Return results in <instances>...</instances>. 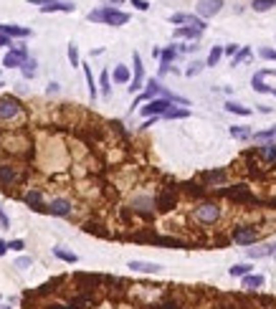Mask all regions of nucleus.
I'll return each instance as SVG.
<instances>
[{
    "mask_svg": "<svg viewBox=\"0 0 276 309\" xmlns=\"http://www.w3.org/2000/svg\"><path fill=\"white\" fill-rule=\"evenodd\" d=\"M20 114H23L20 99L13 96V94H3V96H0V124H3V122H13V119H18Z\"/></svg>",
    "mask_w": 276,
    "mask_h": 309,
    "instance_id": "f257e3e1",
    "label": "nucleus"
},
{
    "mask_svg": "<svg viewBox=\"0 0 276 309\" xmlns=\"http://www.w3.org/2000/svg\"><path fill=\"white\" fill-rule=\"evenodd\" d=\"M218 218H220V208H218L215 203H200V205L193 211V221L200 223V226H213Z\"/></svg>",
    "mask_w": 276,
    "mask_h": 309,
    "instance_id": "f03ea898",
    "label": "nucleus"
},
{
    "mask_svg": "<svg viewBox=\"0 0 276 309\" xmlns=\"http://www.w3.org/2000/svg\"><path fill=\"white\" fill-rule=\"evenodd\" d=\"M23 180V170L18 165H10V162H0V190L5 188H15L18 183Z\"/></svg>",
    "mask_w": 276,
    "mask_h": 309,
    "instance_id": "7ed1b4c3",
    "label": "nucleus"
},
{
    "mask_svg": "<svg viewBox=\"0 0 276 309\" xmlns=\"http://www.w3.org/2000/svg\"><path fill=\"white\" fill-rule=\"evenodd\" d=\"M99 10H102V23H107V25L119 28V25L130 23V15L124 10H117L114 5H107V8H99Z\"/></svg>",
    "mask_w": 276,
    "mask_h": 309,
    "instance_id": "20e7f679",
    "label": "nucleus"
},
{
    "mask_svg": "<svg viewBox=\"0 0 276 309\" xmlns=\"http://www.w3.org/2000/svg\"><path fill=\"white\" fill-rule=\"evenodd\" d=\"M170 107H172V101L165 99V96H160V99H149L139 112H142V117H162Z\"/></svg>",
    "mask_w": 276,
    "mask_h": 309,
    "instance_id": "39448f33",
    "label": "nucleus"
},
{
    "mask_svg": "<svg viewBox=\"0 0 276 309\" xmlns=\"http://www.w3.org/2000/svg\"><path fill=\"white\" fill-rule=\"evenodd\" d=\"M46 213L48 216H56V218H69L71 213H73V205H71L69 198H54L46 205Z\"/></svg>",
    "mask_w": 276,
    "mask_h": 309,
    "instance_id": "423d86ee",
    "label": "nucleus"
},
{
    "mask_svg": "<svg viewBox=\"0 0 276 309\" xmlns=\"http://www.w3.org/2000/svg\"><path fill=\"white\" fill-rule=\"evenodd\" d=\"M28 59V51L26 46H18V48H10L5 56H3V66L5 69H20V64Z\"/></svg>",
    "mask_w": 276,
    "mask_h": 309,
    "instance_id": "0eeeda50",
    "label": "nucleus"
},
{
    "mask_svg": "<svg viewBox=\"0 0 276 309\" xmlns=\"http://www.w3.org/2000/svg\"><path fill=\"white\" fill-rule=\"evenodd\" d=\"M170 23L172 25H190V28H198V31H206V20L203 18H198V15H190V13H175V15H170Z\"/></svg>",
    "mask_w": 276,
    "mask_h": 309,
    "instance_id": "6e6552de",
    "label": "nucleus"
},
{
    "mask_svg": "<svg viewBox=\"0 0 276 309\" xmlns=\"http://www.w3.org/2000/svg\"><path fill=\"white\" fill-rule=\"evenodd\" d=\"M259 238H261V233L254 231L251 226H241V228H236V231H233V241H236V243H241V246H254Z\"/></svg>",
    "mask_w": 276,
    "mask_h": 309,
    "instance_id": "1a4fd4ad",
    "label": "nucleus"
},
{
    "mask_svg": "<svg viewBox=\"0 0 276 309\" xmlns=\"http://www.w3.org/2000/svg\"><path fill=\"white\" fill-rule=\"evenodd\" d=\"M220 8H223V0H198V5H195V10H198V18H213V15H218L220 13Z\"/></svg>",
    "mask_w": 276,
    "mask_h": 309,
    "instance_id": "9d476101",
    "label": "nucleus"
},
{
    "mask_svg": "<svg viewBox=\"0 0 276 309\" xmlns=\"http://www.w3.org/2000/svg\"><path fill=\"white\" fill-rule=\"evenodd\" d=\"M175 190L172 188H162L160 190V195H157V200H155V205H157V211H162V213H167V211H172L175 208Z\"/></svg>",
    "mask_w": 276,
    "mask_h": 309,
    "instance_id": "9b49d317",
    "label": "nucleus"
},
{
    "mask_svg": "<svg viewBox=\"0 0 276 309\" xmlns=\"http://www.w3.org/2000/svg\"><path fill=\"white\" fill-rule=\"evenodd\" d=\"M23 200L36 211V213H46V203H43V193L38 188H31L28 193H23Z\"/></svg>",
    "mask_w": 276,
    "mask_h": 309,
    "instance_id": "f8f14e48",
    "label": "nucleus"
},
{
    "mask_svg": "<svg viewBox=\"0 0 276 309\" xmlns=\"http://www.w3.org/2000/svg\"><path fill=\"white\" fill-rule=\"evenodd\" d=\"M132 66H135V76H132V86H130V91H132V94H137L139 89H142V81H144V66H142V56H139V54L132 56Z\"/></svg>",
    "mask_w": 276,
    "mask_h": 309,
    "instance_id": "ddd939ff",
    "label": "nucleus"
},
{
    "mask_svg": "<svg viewBox=\"0 0 276 309\" xmlns=\"http://www.w3.org/2000/svg\"><path fill=\"white\" fill-rule=\"evenodd\" d=\"M0 33H3V36H8V38H28V36H33V31H31V28L13 25V23H3V25H0Z\"/></svg>",
    "mask_w": 276,
    "mask_h": 309,
    "instance_id": "4468645a",
    "label": "nucleus"
},
{
    "mask_svg": "<svg viewBox=\"0 0 276 309\" xmlns=\"http://www.w3.org/2000/svg\"><path fill=\"white\" fill-rule=\"evenodd\" d=\"M127 269H132L137 274H157V271H162V266L155 264V261H130Z\"/></svg>",
    "mask_w": 276,
    "mask_h": 309,
    "instance_id": "2eb2a0df",
    "label": "nucleus"
},
{
    "mask_svg": "<svg viewBox=\"0 0 276 309\" xmlns=\"http://www.w3.org/2000/svg\"><path fill=\"white\" fill-rule=\"evenodd\" d=\"M200 36H203V31L190 28V25H180V28H175V38H190V43H193V41H198Z\"/></svg>",
    "mask_w": 276,
    "mask_h": 309,
    "instance_id": "dca6fc26",
    "label": "nucleus"
},
{
    "mask_svg": "<svg viewBox=\"0 0 276 309\" xmlns=\"http://www.w3.org/2000/svg\"><path fill=\"white\" fill-rule=\"evenodd\" d=\"M41 13H73V5L66 0H59V3H51V5H43Z\"/></svg>",
    "mask_w": 276,
    "mask_h": 309,
    "instance_id": "f3484780",
    "label": "nucleus"
},
{
    "mask_svg": "<svg viewBox=\"0 0 276 309\" xmlns=\"http://www.w3.org/2000/svg\"><path fill=\"white\" fill-rule=\"evenodd\" d=\"M264 287V276L261 274H246L243 276V289L254 292V289H261Z\"/></svg>",
    "mask_w": 276,
    "mask_h": 309,
    "instance_id": "a211bd4d",
    "label": "nucleus"
},
{
    "mask_svg": "<svg viewBox=\"0 0 276 309\" xmlns=\"http://www.w3.org/2000/svg\"><path fill=\"white\" fill-rule=\"evenodd\" d=\"M251 86H254V91H259V94H271V91H274L271 86H266V84H264V71L254 74V79H251Z\"/></svg>",
    "mask_w": 276,
    "mask_h": 309,
    "instance_id": "6ab92c4d",
    "label": "nucleus"
},
{
    "mask_svg": "<svg viewBox=\"0 0 276 309\" xmlns=\"http://www.w3.org/2000/svg\"><path fill=\"white\" fill-rule=\"evenodd\" d=\"M185 117H190V109H185V107H170L162 114V119H185Z\"/></svg>",
    "mask_w": 276,
    "mask_h": 309,
    "instance_id": "aec40b11",
    "label": "nucleus"
},
{
    "mask_svg": "<svg viewBox=\"0 0 276 309\" xmlns=\"http://www.w3.org/2000/svg\"><path fill=\"white\" fill-rule=\"evenodd\" d=\"M54 256L61 259V261H66V264H76V261H79V256H76L73 251H69V248H64V246H56V248H54Z\"/></svg>",
    "mask_w": 276,
    "mask_h": 309,
    "instance_id": "412c9836",
    "label": "nucleus"
},
{
    "mask_svg": "<svg viewBox=\"0 0 276 309\" xmlns=\"http://www.w3.org/2000/svg\"><path fill=\"white\" fill-rule=\"evenodd\" d=\"M20 71H23V79H33L36 71H38V61H36V59H26V61L20 64Z\"/></svg>",
    "mask_w": 276,
    "mask_h": 309,
    "instance_id": "4be33fe9",
    "label": "nucleus"
},
{
    "mask_svg": "<svg viewBox=\"0 0 276 309\" xmlns=\"http://www.w3.org/2000/svg\"><path fill=\"white\" fill-rule=\"evenodd\" d=\"M225 112L238 114V117H251V109L243 107V104H238V101H225Z\"/></svg>",
    "mask_w": 276,
    "mask_h": 309,
    "instance_id": "5701e85b",
    "label": "nucleus"
},
{
    "mask_svg": "<svg viewBox=\"0 0 276 309\" xmlns=\"http://www.w3.org/2000/svg\"><path fill=\"white\" fill-rule=\"evenodd\" d=\"M175 59H178V48H175V46H167L165 51H160V64H162V66H170Z\"/></svg>",
    "mask_w": 276,
    "mask_h": 309,
    "instance_id": "b1692460",
    "label": "nucleus"
},
{
    "mask_svg": "<svg viewBox=\"0 0 276 309\" xmlns=\"http://www.w3.org/2000/svg\"><path fill=\"white\" fill-rule=\"evenodd\" d=\"M228 132H231V137H233V140H248V137H251V130H248V127H243V124H233Z\"/></svg>",
    "mask_w": 276,
    "mask_h": 309,
    "instance_id": "393cba45",
    "label": "nucleus"
},
{
    "mask_svg": "<svg viewBox=\"0 0 276 309\" xmlns=\"http://www.w3.org/2000/svg\"><path fill=\"white\" fill-rule=\"evenodd\" d=\"M254 271V266L251 264H233L231 269H228V274L231 276H246V274H251Z\"/></svg>",
    "mask_w": 276,
    "mask_h": 309,
    "instance_id": "a878e982",
    "label": "nucleus"
},
{
    "mask_svg": "<svg viewBox=\"0 0 276 309\" xmlns=\"http://www.w3.org/2000/svg\"><path fill=\"white\" fill-rule=\"evenodd\" d=\"M114 81H117V84H127V81H130V69H127L124 64H117V66H114Z\"/></svg>",
    "mask_w": 276,
    "mask_h": 309,
    "instance_id": "bb28decb",
    "label": "nucleus"
},
{
    "mask_svg": "<svg viewBox=\"0 0 276 309\" xmlns=\"http://www.w3.org/2000/svg\"><path fill=\"white\" fill-rule=\"evenodd\" d=\"M259 154H261L266 162L274 165L276 162V145H261V147H259Z\"/></svg>",
    "mask_w": 276,
    "mask_h": 309,
    "instance_id": "cd10ccee",
    "label": "nucleus"
},
{
    "mask_svg": "<svg viewBox=\"0 0 276 309\" xmlns=\"http://www.w3.org/2000/svg\"><path fill=\"white\" fill-rule=\"evenodd\" d=\"M228 198H233V200H254L248 193H246V188L243 185H238V190H223Z\"/></svg>",
    "mask_w": 276,
    "mask_h": 309,
    "instance_id": "c85d7f7f",
    "label": "nucleus"
},
{
    "mask_svg": "<svg viewBox=\"0 0 276 309\" xmlns=\"http://www.w3.org/2000/svg\"><path fill=\"white\" fill-rule=\"evenodd\" d=\"M251 137H254L256 142H266V140H276V127H271V130H261V132H251Z\"/></svg>",
    "mask_w": 276,
    "mask_h": 309,
    "instance_id": "c756f323",
    "label": "nucleus"
},
{
    "mask_svg": "<svg viewBox=\"0 0 276 309\" xmlns=\"http://www.w3.org/2000/svg\"><path fill=\"white\" fill-rule=\"evenodd\" d=\"M220 56H223V46H213V48H210V54H208L206 66H218Z\"/></svg>",
    "mask_w": 276,
    "mask_h": 309,
    "instance_id": "7c9ffc66",
    "label": "nucleus"
},
{
    "mask_svg": "<svg viewBox=\"0 0 276 309\" xmlns=\"http://www.w3.org/2000/svg\"><path fill=\"white\" fill-rule=\"evenodd\" d=\"M84 76H86V84H89V96L91 99H96L99 96V91H96V84H94V76H91V69L84 64Z\"/></svg>",
    "mask_w": 276,
    "mask_h": 309,
    "instance_id": "2f4dec72",
    "label": "nucleus"
},
{
    "mask_svg": "<svg viewBox=\"0 0 276 309\" xmlns=\"http://www.w3.org/2000/svg\"><path fill=\"white\" fill-rule=\"evenodd\" d=\"M99 89H102V94H104V96H109V94H112V81H109V71H107V69H104V71H102V76H99Z\"/></svg>",
    "mask_w": 276,
    "mask_h": 309,
    "instance_id": "473e14b6",
    "label": "nucleus"
},
{
    "mask_svg": "<svg viewBox=\"0 0 276 309\" xmlns=\"http://www.w3.org/2000/svg\"><path fill=\"white\" fill-rule=\"evenodd\" d=\"M203 180H206V183H223V180H225V170H210V172H203Z\"/></svg>",
    "mask_w": 276,
    "mask_h": 309,
    "instance_id": "72a5a7b5",
    "label": "nucleus"
},
{
    "mask_svg": "<svg viewBox=\"0 0 276 309\" xmlns=\"http://www.w3.org/2000/svg\"><path fill=\"white\" fill-rule=\"evenodd\" d=\"M276 5V0H254L251 3V8L256 10V13H266V10H271Z\"/></svg>",
    "mask_w": 276,
    "mask_h": 309,
    "instance_id": "f704fd0d",
    "label": "nucleus"
},
{
    "mask_svg": "<svg viewBox=\"0 0 276 309\" xmlns=\"http://www.w3.org/2000/svg\"><path fill=\"white\" fill-rule=\"evenodd\" d=\"M246 253H248V259H266L269 256V246H256V248H248Z\"/></svg>",
    "mask_w": 276,
    "mask_h": 309,
    "instance_id": "c9c22d12",
    "label": "nucleus"
},
{
    "mask_svg": "<svg viewBox=\"0 0 276 309\" xmlns=\"http://www.w3.org/2000/svg\"><path fill=\"white\" fill-rule=\"evenodd\" d=\"M203 66H206L203 61H193V64H190L188 69H185V76H198V74L203 71Z\"/></svg>",
    "mask_w": 276,
    "mask_h": 309,
    "instance_id": "e433bc0d",
    "label": "nucleus"
},
{
    "mask_svg": "<svg viewBox=\"0 0 276 309\" xmlns=\"http://www.w3.org/2000/svg\"><path fill=\"white\" fill-rule=\"evenodd\" d=\"M69 61H71V66H81V61H79V48H76V43H69Z\"/></svg>",
    "mask_w": 276,
    "mask_h": 309,
    "instance_id": "4c0bfd02",
    "label": "nucleus"
},
{
    "mask_svg": "<svg viewBox=\"0 0 276 309\" xmlns=\"http://www.w3.org/2000/svg\"><path fill=\"white\" fill-rule=\"evenodd\" d=\"M41 309H79V307L71 304V302H66V304H61V302H48V304H43Z\"/></svg>",
    "mask_w": 276,
    "mask_h": 309,
    "instance_id": "58836bf2",
    "label": "nucleus"
},
{
    "mask_svg": "<svg viewBox=\"0 0 276 309\" xmlns=\"http://www.w3.org/2000/svg\"><path fill=\"white\" fill-rule=\"evenodd\" d=\"M243 59H248V48H246V46H243V48H238V54L233 56V61H231V66H238V64H241Z\"/></svg>",
    "mask_w": 276,
    "mask_h": 309,
    "instance_id": "ea45409f",
    "label": "nucleus"
},
{
    "mask_svg": "<svg viewBox=\"0 0 276 309\" xmlns=\"http://www.w3.org/2000/svg\"><path fill=\"white\" fill-rule=\"evenodd\" d=\"M23 248H26V241H23V238L8 241V251H23Z\"/></svg>",
    "mask_w": 276,
    "mask_h": 309,
    "instance_id": "a19ab883",
    "label": "nucleus"
},
{
    "mask_svg": "<svg viewBox=\"0 0 276 309\" xmlns=\"http://www.w3.org/2000/svg\"><path fill=\"white\" fill-rule=\"evenodd\" d=\"M31 264H33V259H31V256H20V259L15 261V269H28Z\"/></svg>",
    "mask_w": 276,
    "mask_h": 309,
    "instance_id": "79ce46f5",
    "label": "nucleus"
},
{
    "mask_svg": "<svg viewBox=\"0 0 276 309\" xmlns=\"http://www.w3.org/2000/svg\"><path fill=\"white\" fill-rule=\"evenodd\" d=\"M259 54H261V59H269V61H276V48H261Z\"/></svg>",
    "mask_w": 276,
    "mask_h": 309,
    "instance_id": "37998d69",
    "label": "nucleus"
},
{
    "mask_svg": "<svg viewBox=\"0 0 276 309\" xmlns=\"http://www.w3.org/2000/svg\"><path fill=\"white\" fill-rule=\"evenodd\" d=\"M0 228H3V231H5V228H10V218L5 216V211H3V208H0Z\"/></svg>",
    "mask_w": 276,
    "mask_h": 309,
    "instance_id": "c03bdc74",
    "label": "nucleus"
},
{
    "mask_svg": "<svg viewBox=\"0 0 276 309\" xmlns=\"http://www.w3.org/2000/svg\"><path fill=\"white\" fill-rule=\"evenodd\" d=\"M238 48H241V46H236V43H228V46L223 48V54H228V56H236V54H238Z\"/></svg>",
    "mask_w": 276,
    "mask_h": 309,
    "instance_id": "a18cd8bd",
    "label": "nucleus"
},
{
    "mask_svg": "<svg viewBox=\"0 0 276 309\" xmlns=\"http://www.w3.org/2000/svg\"><path fill=\"white\" fill-rule=\"evenodd\" d=\"M89 20L91 23H102V10H91L89 13Z\"/></svg>",
    "mask_w": 276,
    "mask_h": 309,
    "instance_id": "49530a36",
    "label": "nucleus"
},
{
    "mask_svg": "<svg viewBox=\"0 0 276 309\" xmlns=\"http://www.w3.org/2000/svg\"><path fill=\"white\" fill-rule=\"evenodd\" d=\"M8 46L13 48V38H8V36H3V33H0V48H8Z\"/></svg>",
    "mask_w": 276,
    "mask_h": 309,
    "instance_id": "de8ad7c7",
    "label": "nucleus"
},
{
    "mask_svg": "<svg viewBox=\"0 0 276 309\" xmlns=\"http://www.w3.org/2000/svg\"><path fill=\"white\" fill-rule=\"evenodd\" d=\"M132 5H135L137 10H147V8H149V3H147V0H132Z\"/></svg>",
    "mask_w": 276,
    "mask_h": 309,
    "instance_id": "09e8293b",
    "label": "nucleus"
},
{
    "mask_svg": "<svg viewBox=\"0 0 276 309\" xmlns=\"http://www.w3.org/2000/svg\"><path fill=\"white\" fill-rule=\"evenodd\" d=\"M28 3H31V5H41V8H43V5H51V3H59V0H28Z\"/></svg>",
    "mask_w": 276,
    "mask_h": 309,
    "instance_id": "8fccbe9b",
    "label": "nucleus"
},
{
    "mask_svg": "<svg viewBox=\"0 0 276 309\" xmlns=\"http://www.w3.org/2000/svg\"><path fill=\"white\" fill-rule=\"evenodd\" d=\"M48 94H59V84H56V81L48 84Z\"/></svg>",
    "mask_w": 276,
    "mask_h": 309,
    "instance_id": "3c124183",
    "label": "nucleus"
},
{
    "mask_svg": "<svg viewBox=\"0 0 276 309\" xmlns=\"http://www.w3.org/2000/svg\"><path fill=\"white\" fill-rule=\"evenodd\" d=\"M8 253V241H0V256Z\"/></svg>",
    "mask_w": 276,
    "mask_h": 309,
    "instance_id": "603ef678",
    "label": "nucleus"
},
{
    "mask_svg": "<svg viewBox=\"0 0 276 309\" xmlns=\"http://www.w3.org/2000/svg\"><path fill=\"white\" fill-rule=\"evenodd\" d=\"M269 256H274V259H276V243H271V246H269Z\"/></svg>",
    "mask_w": 276,
    "mask_h": 309,
    "instance_id": "864d4df0",
    "label": "nucleus"
},
{
    "mask_svg": "<svg viewBox=\"0 0 276 309\" xmlns=\"http://www.w3.org/2000/svg\"><path fill=\"white\" fill-rule=\"evenodd\" d=\"M109 3H124V0H109Z\"/></svg>",
    "mask_w": 276,
    "mask_h": 309,
    "instance_id": "5fc2aeb1",
    "label": "nucleus"
},
{
    "mask_svg": "<svg viewBox=\"0 0 276 309\" xmlns=\"http://www.w3.org/2000/svg\"><path fill=\"white\" fill-rule=\"evenodd\" d=\"M271 74H276V69H271Z\"/></svg>",
    "mask_w": 276,
    "mask_h": 309,
    "instance_id": "6e6d98bb",
    "label": "nucleus"
},
{
    "mask_svg": "<svg viewBox=\"0 0 276 309\" xmlns=\"http://www.w3.org/2000/svg\"><path fill=\"white\" fill-rule=\"evenodd\" d=\"M271 94H274V96H276V89H274V91H271Z\"/></svg>",
    "mask_w": 276,
    "mask_h": 309,
    "instance_id": "4d7b16f0",
    "label": "nucleus"
},
{
    "mask_svg": "<svg viewBox=\"0 0 276 309\" xmlns=\"http://www.w3.org/2000/svg\"><path fill=\"white\" fill-rule=\"evenodd\" d=\"M0 309H10V307H0Z\"/></svg>",
    "mask_w": 276,
    "mask_h": 309,
    "instance_id": "13d9d810",
    "label": "nucleus"
},
{
    "mask_svg": "<svg viewBox=\"0 0 276 309\" xmlns=\"http://www.w3.org/2000/svg\"><path fill=\"white\" fill-rule=\"evenodd\" d=\"M0 86H3V81H0Z\"/></svg>",
    "mask_w": 276,
    "mask_h": 309,
    "instance_id": "bf43d9fd",
    "label": "nucleus"
}]
</instances>
